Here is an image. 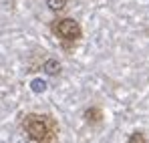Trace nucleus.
Returning <instances> with one entry per match:
<instances>
[{
    "instance_id": "20e7f679",
    "label": "nucleus",
    "mask_w": 149,
    "mask_h": 143,
    "mask_svg": "<svg viewBox=\"0 0 149 143\" xmlns=\"http://www.w3.org/2000/svg\"><path fill=\"white\" fill-rule=\"evenodd\" d=\"M69 0H47V6H49L52 12H63L67 8Z\"/></svg>"
},
{
    "instance_id": "39448f33",
    "label": "nucleus",
    "mask_w": 149,
    "mask_h": 143,
    "mask_svg": "<svg viewBox=\"0 0 149 143\" xmlns=\"http://www.w3.org/2000/svg\"><path fill=\"white\" fill-rule=\"evenodd\" d=\"M42 69H45V73L47 75H58L61 73V63H56V61H47L45 65H42Z\"/></svg>"
},
{
    "instance_id": "423d86ee",
    "label": "nucleus",
    "mask_w": 149,
    "mask_h": 143,
    "mask_svg": "<svg viewBox=\"0 0 149 143\" xmlns=\"http://www.w3.org/2000/svg\"><path fill=\"white\" fill-rule=\"evenodd\" d=\"M127 143H147V139H145V135H143L141 131H135V133L129 135Z\"/></svg>"
},
{
    "instance_id": "7ed1b4c3",
    "label": "nucleus",
    "mask_w": 149,
    "mask_h": 143,
    "mask_svg": "<svg viewBox=\"0 0 149 143\" xmlns=\"http://www.w3.org/2000/svg\"><path fill=\"white\" fill-rule=\"evenodd\" d=\"M83 117H85V121H87V125H91V127H97L101 121H103V109H101V107H97V105H93V107L85 109Z\"/></svg>"
},
{
    "instance_id": "f03ea898",
    "label": "nucleus",
    "mask_w": 149,
    "mask_h": 143,
    "mask_svg": "<svg viewBox=\"0 0 149 143\" xmlns=\"http://www.w3.org/2000/svg\"><path fill=\"white\" fill-rule=\"evenodd\" d=\"M50 28H52V32H54L61 40H65V43H77V40L83 38V28H81V24L77 22L74 18H71V16L56 18Z\"/></svg>"
},
{
    "instance_id": "f257e3e1",
    "label": "nucleus",
    "mask_w": 149,
    "mask_h": 143,
    "mask_svg": "<svg viewBox=\"0 0 149 143\" xmlns=\"http://www.w3.org/2000/svg\"><path fill=\"white\" fill-rule=\"evenodd\" d=\"M30 143H58V123L47 113H26L20 123Z\"/></svg>"
}]
</instances>
